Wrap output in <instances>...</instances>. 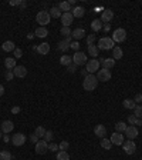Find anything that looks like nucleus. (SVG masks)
Wrapping results in <instances>:
<instances>
[{
	"instance_id": "obj_2",
	"label": "nucleus",
	"mask_w": 142,
	"mask_h": 160,
	"mask_svg": "<svg viewBox=\"0 0 142 160\" xmlns=\"http://www.w3.org/2000/svg\"><path fill=\"white\" fill-rule=\"evenodd\" d=\"M51 20V16H50V13L47 10H41L37 13V16H36V22L40 24V27H44V26H47Z\"/></svg>"
},
{
	"instance_id": "obj_13",
	"label": "nucleus",
	"mask_w": 142,
	"mask_h": 160,
	"mask_svg": "<svg viewBox=\"0 0 142 160\" xmlns=\"http://www.w3.org/2000/svg\"><path fill=\"white\" fill-rule=\"evenodd\" d=\"M111 143L112 144H117V146H120V144H122L124 142H125V139H124V136H122V133H118L115 132L112 136H111Z\"/></svg>"
},
{
	"instance_id": "obj_19",
	"label": "nucleus",
	"mask_w": 142,
	"mask_h": 160,
	"mask_svg": "<svg viewBox=\"0 0 142 160\" xmlns=\"http://www.w3.org/2000/svg\"><path fill=\"white\" fill-rule=\"evenodd\" d=\"M94 133H95V136H97V137L104 139L105 134H107V129H105V126H102V124H97L95 129H94Z\"/></svg>"
},
{
	"instance_id": "obj_22",
	"label": "nucleus",
	"mask_w": 142,
	"mask_h": 160,
	"mask_svg": "<svg viewBox=\"0 0 142 160\" xmlns=\"http://www.w3.org/2000/svg\"><path fill=\"white\" fill-rule=\"evenodd\" d=\"M4 66H6L7 70H13V69L17 66V64H16V59H14V57H7V59L4 60Z\"/></svg>"
},
{
	"instance_id": "obj_27",
	"label": "nucleus",
	"mask_w": 142,
	"mask_h": 160,
	"mask_svg": "<svg viewBox=\"0 0 142 160\" xmlns=\"http://www.w3.org/2000/svg\"><path fill=\"white\" fill-rule=\"evenodd\" d=\"M1 49L4 50V52H14V43L11 42V40H7V42H4L3 43V46H1Z\"/></svg>"
},
{
	"instance_id": "obj_55",
	"label": "nucleus",
	"mask_w": 142,
	"mask_h": 160,
	"mask_svg": "<svg viewBox=\"0 0 142 160\" xmlns=\"http://www.w3.org/2000/svg\"><path fill=\"white\" fill-rule=\"evenodd\" d=\"M4 93V87H3V84H0V96H3Z\"/></svg>"
},
{
	"instance_id": "obj_35",
	"label": "nucleus",
	"mask_w": 142,
	"mask_h": 160,
	"mask_svg": "<svg viewBox=\"0 0 142 160\" xmlns=\"http://www.w3.org/2000/svg\"><path fill=\"white\" fill-rule=\"evenodd\" d=\"M57 160H70V155H68L67 152L60 150V152L57 153Z\"/></svg>"
},
{
	"instance_id": "obj_14",
	"label": "nucleus",
	"mask_w": 142,
	"mask_h": 160,
	"mask_svg": "<svg viewBox=\"0 0 142 160\" xmlns=\"http://www.w3.org/2000/svg\"><path fill=\"white\" fill-rule=\"evenodd\" d=\"M112 19H114V11L111 10V9H105V10L101 13V22L108 23V22H111Z\"/></svg>"
},
{
	"instance_id": "obj_24",
	"label": "nucleus",
	"mask_w": 142,
	"mask_h": 160,
	"mask_svg": "<svg viewBox=\"0 0 142 160\" xmlns=\"http://www.w3.org/2000/svg\"><path fill=\"white\" fill-rule=\"evenodd\" d=\"M122 56H124L122 49L118 47V46H115L114 49H112V57H114V60H115V59H117V60H120V59H122Z\"/></svg>"
},
{
	"instance_id": "obj_37",
	"label": "nucleus",
	"mask_w": 142,
	"mask_h": 160,
	"mask_svg": "<svg viewBox=\"0 0 142 160\" xmlns=\"http://www.w3.org/2000/svg\"><path fill=\"white\" fill-rule=\"evenodd\" d=\"M46 132H47V130H46V129H44L43 126H37V129H36V134H37L38 137H44V134H46Z\"/></svg>"
},
{
	"instance_id": "obj_45",
	"label": "nucleus",
	"mask_w": 142,
	"mask_h": 160,
	"mask_svg": "<svg viewBox=\"0 0 142 160\" xmlns=\"http://www.w3.org/2000/svg\"><path fill=\"white\" fill-rule=\"evenodd\" d=\"M49 150L50 152H58V144H55V143H50L49 144Z\"/></svg>"
},
{
	"instance_id": "obj_38",
	"label": "nucleus",
	"mask_w": 142,
	"mask_h": 160,
	"mask_svg": "<svg viewBox=\"0 0 142 160\" xmlns=\"http://www.w3.org/2000/svg\"><path fill=\"white\" fill-rule=\"evenodd\" d=\"M134 115L138 117V119H142V106H137L134 109Z\"/></svg>"
},
{
	"instance_id": "obj_54",
	"label": "nucleus",
	"mask_w": 142,
	"mask_h": 160,
	"mask_svg": "<svg viewBox=\"0 0 142 160\" xmlns=\"http://www.w3.org/2000/svg\"><path fill=\"white\" fill-rule=\"evenodd\" d=\"M81 74H82V76H84V77H87V76H88V74H90V73H88V72H87V70H85V69H82V72H81Z\"/></svg>"
},
{
	"instance_id": "obj_16",
	"label": "nucleus",
	"mask_w": 142,
	"mask_h": 160,
	"mask_svg": "<svg viewBox=\"0 0 142 160\" xmlns=\"http://www.w3.org/2000/svg\"><path fill=\"white\" fill-rule=\"evenodd\" d=\"M13 73H14L16 77L23 79V77H26V74H27V69L24 66H16L13 69Z\"/></svg>"
},
{
	"instance_id": "obj_49",
	"label": "nucleus",
	"mask_w": 142,
	"mask_h": 160,
	"mask_svg": "<svg viewBox=\"0 0 142 160\" xmlns=\"http://www.w3.org/2000/svg\"><path fill=\"white\" fill-rule=\"evenodd\" d=\"M134 102H135V103H141V102H142V94L141 93L135 94V97H134Z\"/></svg>"
},
{
	"instance_id": "obj_25",
	"label": "nucleus",
	"mask_w": 142,
	"mask_h": 160,
	"mask_svg": "<svg viewBox=\"0 0 142 160\" xmlns=\"http://www.w3.org/2000/svg\"><path fill=\"white\" fill-rule=\"evenodd\" d=\"M36 36L37 37H40V39H44V37H47L49 36V30L46 27H38V29H36Z\"/></svg>"
},
{
	"instance_id": "obj_57",
	"label": "nucleus",
	"mask_w": 142,
	"mask_h": 160,
	"mask_svg": "<svg viewBox=\"0 0 142 160\" xmlns=\"http://www.w3.org/2000/svg\"><path fill=\"white\" fill-rule=\"evenodd\" d=\"M67 42V43H70L71 44V36H68V37H66V39H64Z\"/></svg>"
},
{
	"instance_id": "obj_7",
	"label": "nucleus",
	"mask_w": 142,
	"mask_h": 160,
	"mask_svg": "<svg viewBox=\"0 0 142 160\" xmlns=\"http://www.w3.org/2000/svg\"><path fill=\"white\" fill-rule=\"evenodd\" d=\"M122 149H124L126 155H134L135 150H137V144H135L134 140H126V142L122 143Z\"/></svg>"
},
{
	"instance_id": "obj_47",
	"label": "nucleus",
	"mask_w": 142,
	"mask_h": 160,
	"mask_svg": "<svg viewBox=\"0 0 142 160\" xmlns=\"http://www.w3.org/2000/svg\"><path fill=\"white\" fill-rule=\"evenodd\" d=\"M70 49H72V50H75V52H78V49H80V44H78V42H71Z\"/></svg>"
},
{
	"instance_id": "obj_1",
	"label": "nucleus",
	"mask_w": 142,
	"mask_h": 160,
	"mask_svg": "<svg viewBox=\"0 0 142 160\" xmlns=\"http://www.w3.org/2000/svg\"><path fill=\"white\" fill-rule=\"evenodd\" d=\"M97 86H98V79H97L95 74H88L87 77H84V80H82V87H84V90H87V92L95 90Z\"/></svg>"
},
{
	"instance_id": "obj_30",
	"label": "nucleus",
	"mask_w": 142,
	"mask_h": 160,
	"mask_svg": "<svg viewBox=\"0 0 142 160\" xmlns=\"http://www.w3.org/2000/svg\"><path fill=\"white\" fill-rule=\"evenodd\" d=\"M88 53H90V56H91V57H97V56H98V53H99L98 46H94V44L88 46Z\"/></svg>"
},
{
	"instance_id": "obj_50",
	"label": "nucleus",
	"mask_w": 142,
	"mask_h": 160,
	"mask_svg": "<svg viewBox=\"0 0 142 160\" xmlns=\"http://www.w3.org/2000/svg\"><path fill=\"white\" fill-rule=\"evenodd\" d=\"M30 140H31V142H33V143L36 144V143H37V142H38V136H37V134H36V133H33V134L30 136Z\"/></svg>"
},
{
	"instance_id": "obj_8",
	"label": "nucleus",
	"mask_w": 142,
	"mask_h": 160,
	"mask_svg": "<svg viewBox=\"0 0 142 160\" xmlns=\"http://www.w3.org/2000/svg\"><path fill=\"white\" fill-rule=\"evenodd\" d=\"M47 150H49V143L44 139L43 140H38L37 143H36V153L37 155H44Z\"/></svg>"
},
{
	"instance_id": "obj_20",
	"label": "nucleus",
	"mask_w": 142,
	"mask_h": 160,
	"mask_svg": "<svg viewBox=\"0 0 142 160\" xmlns=\"http://www.w3.org/2000/svg\"><path fill=\"white\" fill-rule=\"evenodd\" d=\"M36 50H37V53H40V55H47V53L50 52V44L49 43L38 44L37 47H36Z\"/></svg>"
},
{
	"instance_id": "obj_6",
	"label": "nucleus",
	"mask_w": 142,
	"mask_h": 160,
	"mask_svg": "<svg viewBox=\"0 0 142 160\" xmlns=\"http://www.w3.org/2000/svg\"><path fill=\"white\" fill-rule=\"evenodd\" d=\"M87 56L84 55V53H82V52H80V50H78V52H75V53H74V56H72V63H74V64H77V66H82V64H85V63H87Z\"/></svg>"
},
{
	"instance_id": "obj_18",
	"label": "nucleus",
	"mask_w": 142,
	"mask_h": 160,
	"mask_svg": "<svg viewBox=\"0 0 142 160\" xmlns=\"http://www.w3.org/2000/svg\"><path fill=\"white\" fill-rule=\"evenodd\" d=\"M98 61H99V64H102V69H107V70L112 69L115 64L114 59H99Z\"/></svg>"
},
{
	"instance_id": "obj_41",
	"label": "nucleus",
	"mask_w": 142,
	"mask_h": 160,
	"mask_svg": "<svg viewBox=\"0 0 142 160\" xmlns=\"http://www.w3.org/2000/svg\"><path fill=\"white\" fill-rule=\"evenodd\" d=\"M70 147V144H68V142H61L60 144H58V149L63 150V152H67V149Z\"/></svg>"
},
{
	"instance_id": "obj_43",
	"label": "nucleus",
	"mask_w": 142,
	"mask_h": 160,
	"mask_svg": "<svg viewBox=\"0 0 142 160\" xmlns=\"http://www.w3.org/2000/svg\"><path fill=\"white\" fill-rule=\"evenodd\" d=\"M137 120H138V117L135 116V115H131V116L128 117V123H129L131 126H135V123H137Z\"/></svg>"
},
{
	"instance_id": "obj_60",
	"label": "nucleus",
	"mask_w": 142,
	"mask_h": 160,
	"mask_svg": "<svg viewBox=\"0 0 142 160\" xmlns=\"http://www.w3.org/2000/svg\"><path fill=\"white\" fill-rule=\"evenodd\" d=\"M11 160H14V159H11Z\"/></svg>"
},
{
	"instance_id": "obj_28",
	"label": "nucleus",
	"mask_w": 142,
	"mask_h": 160,
	"mask_svg": "<svg viewBox=\"0 0 142 160\" xmlns=\"http://www.w3.org/2000/svg\"><path fill=\"white\" fill-rule=\"evenodd\" d=\"M49 13H50V16L54 17V19H58V17H61V10L58 9V6H54V7H51Z\"/></svg>"
},
{
	"instance_id": "obj_52",
	"label": "nucleus",
	"mask_w": 142,
	"mask_h": 160,
	"mask_svg": "<svg viewBox=\"0 0 142 160\" xmlns=\"http://www.w3.org/2000/svg\"><path fill=\"white\" fill-rule=\"evenodd\" d=\"M20 3H22L20 0H11V2H10L11 6H20Z\"/></svg>"
},
{
	"instance_id": "obj_26",
	"label": "nucleus",
	"mask_w": 142,
	"mask_h": 160,
	"mask_svg": "<svg viewBox=\"0 0 142 160\" xmlns=\"http://www.w3.org/2000/svg\"><path fill=\"white\" fill-rule=\"evenodd\" d=\"M122 105H124V107H125V109H132V110H134V109L138 106L137 103L134 102V99H125L124 102H122Z\"/></svg>"
},
{
	"instance_id": "obj_42",
	"label": "nucleus",
	"mask_w": 142,
	"mask_h": 160,
	"mask_svg": "<svg viewBox=\"0 0 142 160\" xmlns=\"http://www.w3.org/2000/svg\"><path fill=\"white\" fill-rule=\"evenodd\" d=\"M4 77H6V80H13V77H14V73H13V70H6Z\"/></svg>"
},
{
	"instance_id": "obj_11",
	"label": "nucleus",
	"mask_w": 142,
	"mask_h": 160,
	"mask_svg": "<svg viewBox=\"0 0 142 160\" xmlns=\"http://www.w3.org/2000/svg\"><path fill=\"white\" fill-rule=\"evenodd\" d=\"M11 143L14 144V146H23V144L26 143V136L23 133H16L11 137Z\"/></svg>"
},
{
	"instance_id": "obj_40",
	"label": "nucleus",
	"mask_w": 142,
	"mask_h": 160,
	"mask_svg": "<svg viewBox=\"0 0 142 160\" xmlns=\"http://www.w3.org/2000/svg\"><path fill=\"white\" fill-rule=\"evenodd\" d=\"M44 140H46V142H47V143H49L50 140H53V132H51V130H47V132H46V134H44Z\"/></svg>"
},
{
	"instance_id": "obj_23",
	"label": "nucleus",
	"mask_w": 142,
	"mask_h": 160,
	"mask_svg": "<svg viewBox=\"0 0 142 160\" xmlns=\"http://www.w3.org/2000/svg\"><path fill=\"white\" fill-rule=\"evenodd\" d=\"M91 29H93V32H99V30L102 29L101 19H94L93 22H91Z\"/></svg>"
},
{
	"instance_id": "obj_53",
	"label": "nucleus",
	"mask_w": 142,
	"mask_h": 160,
	"mask_svg": "<svg viewBox=\"0 0 142 160\" xmlns=\"http://www.w3.org/2000/svg\"><path fill=\"white\" fill-rule=\"evenodd\" d=\"M20 7H22V9H26V7H27V2L22 0V3H20Z\"/></svg>"
},
{
	"instance_id": "obj_39",
	"label": "nucleus",
	"mask_w": 142,
	"mask_h": 160,
	"mask_svg": "<svg viewBox=\"0 0 142 160\" xmlns=\"http://www.w3.org/2000/svg\"><path fill=\"white\" fill-rule=\"evenodd\" d=\"M60 33L63 34V36H66V37H68V36H71V29L70 27H61V30H60Z\"/></svg>"
},
{
	"instance_id": "obj_46",
	"label": "nucleus",
	"mask_w": 142,
	"mask_h": 160,
	"mask_svg": "<svg viewBox=\"0 0 142 160\" xmlns=\"http://www.w3.org/2000/svg\"><path fill=\"white\" fill-rule=\"evenodd\" d=\"M94 40H95V34H90V36L87 37V44L88 46L94 44Z\"/></svg>"
},
{
	"instance_id": "obj_3",
	"label": "nucleus",
	"mask_w": 142,
	"mask_h": 160,
	"mask_svg": "<svg viewBox=\"0 0 142 160\" xmlns=\"http://www.w3.org/2000/svg\"><path fill=\"white\" fill-rule=\"evenodd\" d=\"M114 47H115V43L111 37H101V39L98 40L99 50H112Z\"/></svg>"
},
{
	"instance_id": "obj_56",
	"label": "nucleus",
	"mask_w": 142,
	"mask_h": 160,
	"mask_svg": "<svg viewBox=\"0 0 142 160\" xmlns=\"http://www.w3.org/2000/svg\"><path fill=\"white\" fill-rule=\"evenodd\" d=\"M135 126H142V119H138L137 123H135Z\"/></svg>"
},
{
	"instance_id": "obj_34",
	"label": "nucleus",
	"mask_w": 142,
	"mask_h": 160,
	"mask_svg": "<svg viewBox=\"0 0 142 160\" xmlns=\"http://www.w3.org/2000/svg\"><path fill=\"white\" fill-rule=\"evenodd\" d=\"M101 147L105 150H109L111 147H112V143H111V140H108V139H101Z\"/></svg>"
},
{
	"instance_id": "obj_17",
	"label": "nucleus",
	"mask_w": 142,
	"mask_h": 160,
	"mask_svg": "<svg viewBox=\"0 0 142 160\" xmlns=\"http://www.w3.org/2000/svg\"><path fill=\"white\" fill-rule=\"evenodd\" d=\"M84 36H85V30L81 29V27H77V29H74V30L71 32V37H72V39H75V40L82 39Z\"/></svg>"
},
{
	"instance_id": "obj_12",
	"label": "nucleus",
	"mask_w": 142,
	"mask_h": 160,
	"mask_svg": "<svg viewBox=\"0 0 142 160\" xmlns=\"http://www.w3.org/2000/svg\"><path fill=\"white\" fill-rule=\"evenodd\" d=\"M125 136L128 137V140H134L135 137H138V129H137V126H128V127H126Z\"/></svg>"
},
{
	"instance_id": "obj_4",
	"label": "nucleus",
	"mask_w": 142,
	"mask_h": 160,
	"mask_svg": "<svg viewBox=\"0 0 142 160\" xmlns=\"http://www.w3.org/2000/svg\"><path fill=\"white\" fill-rule=\"evenodd\" d=\"M111 39L114 40V43H121V42H124V40L126 39V32L125 29H117V30H114V34H112V37Z\"/></svg>"
},
{
	"instance_id": "obj_32",
	"label": "nucleus",
	"mask_w": 142,
	"mask_h": 160,
	"mask_svg": "<svg viewBox=\"0 0 142 160\" xmlns=\"http://www.w3.org/2000/svg\"><path fill=\"white\" fill-rule=\"evenodd\" d=\"M71 61H72V57H71V56H68V55L61 56L60 63L63 64V66H70V64H71Z\"/></svg>"
},
{
	"instance_id": "obj_15",
	"label": "nucleus",
	"mask_w": 142,
	"mask_h": 160,
	"mask_svg": "<svg viewBox=\"0 0 142 160\" xmlns=\"http://www.w3.org/2000/svg\"><path fill=\"white\" fill-rule=\"evenodd\" d=\"M13 129H14V124H13V121L11 120H4L3 123H1V126H0V130H1L3 133H6V134L10 133Z\"/></svg>"
},
{
	"instance_id": "obj_51",
	"label": "nucleus",
	"mask_w": 142,
	"mask_h": 160,
	"mask_svg": "<svg viewBox=\"0 0 142 160\" xmlns=\"http://www.w3.org/2000/svg\"><path fill=\"white\" fill-rule=\"evenodd\" d=\"M19 111H20V107H19V106L11 107V113H13V115H16V113H19Z\"/></svg>"
},
{
	"instance_id": "obj_29",
	"label": "nucleus",
	"mask_w": 142,
	"mask_h": 160,
	"mask_svg": "<svg viewBox=\"0 0 142 160\" xmlns=\"http://www.w3.org/2000/svg\"><path fill=\"white\" fill-rule=\"evenodd\" d=\"M70 43H67L66 40H61V42H58V44H57V49H58V52H67V50L70 49Z\"/></svg>"
},
{
	"instance_id": "obj_10",
	"label": "nucleus",
	"mask_w": 142,
	"mask_h": 160,
	"mask_svg": "<svg viewBox=\"0 0 142 160\" xmlns=\"http://www.w3.org/2000/svg\"><path fill=\"white\" fill-rule=\"evenodd\" d=\"M72 20H74V16H72L71 11H67V13H63V14H61V23H63L64 27H70V24L72 23Z\"/></svg>"
},
{
	"instance_id": "obj_21",
	"label": "nucleus",
	"mask_w": 142,
	"mask_h": 160,
	"mask_svg": "<svg viewBox=\"0 0 142 160\" xmlns=\"http://www.w3.org/2000/svg\"><path fill=\"white\" fill-rule=\"evenodd\" d=\"M71 13H72V16L74 17H82L84 14H85V9H84L82 6H75Z\"/></svg>"
},
{
	"instance_id": "obj_5",
	"label": "nucleus",
	"mask_w": 142,
	"mask_h": 160,
	"mask_svg": "<svg viewBox=\"0 0 142 160\" xmlns=\"http://www.w3.org/2000/svg\"><path fill=\"white\" fill-rule=\"evenodd\" d=\"M85 70H87L90 74H94L95 72L99 70V61L97 59H91L85 63Z\"/></svg>"
},
{
	"instance_id": "obj_58",
	"label": "nucleus",
	"mask_w": 142,
	"mask_h": 160,
	"mask_svg": "<svg viewBox=\"0 0 142 160\" xmlns=\"http://www.w3.org/2000/svg\"><path fill=\"white\" fill-rule=\"evenodd\" d=\"M105 32H108V30H109V24H105Z\"/></svg>"
},
{
	"instance_id": "obj_36",
	"label": "nucleus",
	"mask_w": 142,
	"mask_h": 160,
	"mask_svg": "<svg viewBox=\"0 0 142 160\" xmlns=\"http://www.w3.org/2000/svg\"><path fill=\"white\" fill-rule=\"evenodd\" d=\"M11 153L10 152H7V150H3V152H0V160H11Z\"/></svg>"
},
{
	"instance_id": "obj_31",
	"label": "nucleus",
	"mask_w": 142,
	"mask_h": 160,
	"mask_svg": "<svg viewBox=\"0 0 142 160\" xmlns=\"http://www.w3.org/2000/svg\"><path fill=\"white\" fill-rule=\"evenodd\" d=\"M126 123L125 121H118L117 124H115V130L118 133H125V130H126Z\"/></svg>"
},
{
	"instance_id": "obj_9",
	"label": "nucleus",
	"mask_w": 142,
	"mask_h": 160,
	"mask_svg": "<svg viewBox=\"0 0 142 160\" xmlns=\"http://www.w3.org/2000/svg\"><path fill=\"white\" fill-rule=\"evenodd\" d=\"M97 79H98V82H108L111 80V72L107 69H99L97 72Z\"/></svg>"
},
{
	"instance_id": "obj_48",
	"label": "nucleus",
	"mask_w": 142,
	"mask_h": 160,
	"mask_svg": "<svg viewBox=\"0 0 142 160\" xmlns=\"http://www.w3.org/2000/svg\"><path fill=\"white\" fill-rule=\"evenodd\" d=\"M67 70H68L70 73H74L77 70V64H74V63H72V64H70V66H67Z\"/></svg>"
},
{
	"instance_id": "obj_59",
	"label": "nucleus",
	"mask_w": 142,
	"mask_h": 160,
	"mask_svg": "<svg viewBox=\"0 0 142 160\" xmlns=\"http://www.w3.org/2000/svg\"><path fill=\"white\" fill-rule=\"evenodd\" d=\"M3 137V132H1V130H0V139Z\"/></svg>"
},
{
	"instance_id": "obj_33",
	"label": "nucleus",
	"mask_w": 142,
	"mask_h": 160,
	"mask_svg": "<svg viewBox=\"0 0 142 160\" xmlns=\"http://www.w3.org/2000/svg\"><path fill=\"white\" fill-rule=\"evenodd\" d=\"M58 9H60L61 11L67 13V11H71V5L68 2H61L60 5H58Z\"/></svg>"
},
{
	"instance_id": "obj_44",
	"label": "nucleus",
	"mask_w": 142,
	"mask_h": 160,
	"mask_svg": "<svg viewBox=\"0 0 142 160\" xmlns=\"http://www.w3.org/2000/svg\"><path fill=\"white\" fill-rule=\"evenodd\" d=\"M22 56H23V50L16 47V49H14V59H20Z\"/></svg>"
}]
</instances>
